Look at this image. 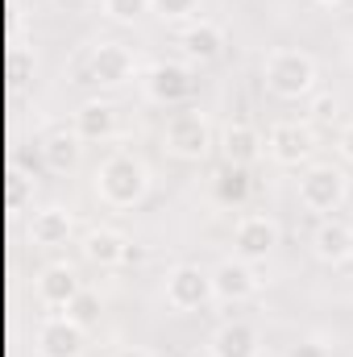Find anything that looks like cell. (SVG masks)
Masks as SVG:
<instances>
[{
    "mask_svg": "<svg viewBox=\"0 0 353 357\" xmlns=\"http://www.w3.org/2000/svg\"><path fill=\"white\" fill-rule=\"evenodd\" d=\"M146 191H150V171H146V162H142L137 154H129V150H117V154H108V158L96 167V195H100V204L112 208V212L137 208V204L146 199Z\"/></svg>",
    "mask_w": 353,
    "mask_h": 357,
    "instance_id": "1",
    "label": "cell"
},
{
    "mask_svg": "<svg viewBox=\"0 0 353 357\" xmlns=\"http://www.w3.org/2000/svg\"><path fill=\"white\" fill-rule=\"evenodd\" d=\"M316 59L308 50H295V46H278L262 59V84L270 96L278 100H303L316 91Z\"/></svg>",
    "mask_w": 353,
    "mask_h": 357,
    "instance_id": "2",
    "label": "cell"
},
{
    "mask_svg": "<svg viewBox=\"0 0 353 357\" xmlns=\"http://www.w3.org/2000/svg\"><path fill=\"white\" fill-rule=\"evenodd\" d=\"M212 146H216V137H212V125H208V116L200 108L175 112L167 121V129H163V150L179 162H204L212 154Z\"/></svg>",
    "mask_w": 353,
    "mask_h": 357,
    "instance_id": "3",
    "label": "cell"
},
{
    "mask_svg": "<svg viewBox=\"0 0 353 357\" xmlns=\"http://www.w3.org/2000/svg\"><path fill=\"white\" fill-rule=\"evenodd\" d=\"M350 195V175L333 162H312L299 175V204L316 216H333Z\"/></svg>",
    "mask_w": 353,
    "mask_h": 357,
    "instance_id": "4",
    "label": "cell"
},
{
    "mask_svg": "<svg viewBox=\"0 0 353 357\" xmlns=\"http://www.w3.org/2000/svg\"><path fill=\"white\" fill-rule=\"evenodd\" d=\"M163 295H167V307L175 312H200L216 299V287H212V270L195 266V262H183L167 274L163 282Z\"/></svg>",
    "mask_w": 353,
    "mask_h": 357,
    "instance_id": "5",
    "label": "cell"
},
{
    "mask_svg": "<svg viewBox=\"0 0 353 357\" xmlns=\"http://www.w3.org/2000/svg\"><path fill=\"white\" fill-rule=\"evenodd\" d=\"M266 154L278 167H312L316 154V129L308 121H278L266 133Z\"/></svg>",
    "mask_w": 353,
    "mask_h": 357,
    "instance_id": "6",
    "label": "cell"
},
{
    "mask_svg": "<svg viewBox=\"0 0 353 357\" xmlns=\"http://www.w3.org/2000/svg\"><path fill=\"white\" fill-rule=\"evenodd\" d=\"M195 91V75L187 63H154L146 75H142V96L150 104H163V108H179L187 104Z\"/></svg>",
    "mask_w": 353,
    "mask_h": 357,
    "instance_id": "7",
    "label": "cell"
},
{
    "mask_svg": "<svg viewBox=\"0 0 353 357\" xmlns=\"http://www.w3.org/2000/svg\"><path fill=\"white\" fill-rule=\"evenodd\" d=\"M88 75L100 88H125L137 79V59L125 42H100L88 54Z\"/></svg>",
    "mask_w": 353,
    "mask_h": 357,
    "instance_id": "8",
    "label": "cell"
},
{
    "mask_svg": "<svg viewBox=\"0 0 353 357\" xmlns=\"http://www.w3.org/2000/svg\"><path fill=\"white\" fill-rule=\"evenodd\" d=\"M88 328H80L67 312L38 324V357H84Z\"/></svg>",
    "mask_w": 353,
    "mask_h": 357,
    "instance_id": "9",
    "label": "cell"
},
{
    "mask_svg": "<svg viewBox=\"0 0 353 357\" xmlns=\"http://www.w3.org/2000/svg\"><path fill=\"white\" fill-rule=\"evenodd\" d=\"M278 250V225L270 216H241L237 229H233V254L246 258V262H266L270 254Z\"/></svg>",
    "mask_w": 353,
    "mask_h": 357,
    "instance_id": "10",
    "label": "cell"
},
{
    "mask_svg": "<svg viewBox=\"0 0 353 357\" xmlns=\"http://www.w3.org/2000/svg\"><path fill=\"white\" fill-rule=\"evenodd\" d=\"M212 287H216V299H225V303H241V299L258 295L262 278H258L254 262H246V258L233 254V258L216 262V270H212Z\"/></svg>",
    "mask_w": 353,
    "mask_h": 357,
    "instance_id": "11",
    "label": "cell"
},
{
    "mask_svg": "<svg viewBox=\"0 0 353 357\" xmlns=\"http://www.w3.org/2000/svg\"><path fill=\"white\" fill-rule=\"evenodd\" d=\"M179 50H183L187 63H216L225 54V29L216 21H208V17H195V21L183 25Z\"/></svg>",
    "mask_w": 353,
    "mask_h": 357,
    "instance_id": "12",
    "label": "cell"
},
{
    "mask_svg": "<svg viewBox=\"0 0 353 357\" xmlns=\"http://www.w3.org/2000/svg\"><path fill=\"white\" fill-rule=\"evenodd\" d=\"M312 254L329 266H341L353 258V225L341 216H320L316 233H312Z\"/></svg>",
    "mask_w": 353,
    "mask_h": 357,
    "instance_id": "13",
    "label": "cell"
},
{
    "mask_svg": "<svg viewBox=\"0 0 353 357\" xmlns=\"http://www.w3.org/2000/svg\"><path fill=\"white\" fill-rule=\"evenodd\" d=\"M220 154H225V167H254L258 158H262L266 150V137L250 125V121H233V125H225V133H220Z\"/></svg>",
    "mask_w": 353,
    "mask_h": 357,
    "instance_id": "14",
    "label": "cell"
},
{
    "mask_svg": "<svg viewBox=\"0 0 353 357\" xmlns=\"http://www.w3.org/2000/svg\"><path fill=\"white\" fill-rule=\"evenodd\" d=\"M71 133L80 142H108V137H117V104L112 100H84L71 112Z\"/></svg>",
    "mask_w": 353,
    "mask_h": 357,
    "instance_id": "15",
    "label": "cell"
},
{
    "mask_svg": "<svg viewBox=\"0 0 353 357\" xmlns=\"http://www.w3.org/2000/svg\"><path fill=\"white\" fill-rule=\"evenodd\" d=\"M208 354L212 357H262V337L254 324L246 320H225L212 341H208Z\"/></svg>",
    "mask_w": 353,
    "mask_h": 357,
    "instance_id": "16",
    "label": "cell"
},
{
    "mask_svg": "<svg viewBox=\"0 0 353 357\" xmlns=\"http://www.w3.org/2000/svg\"><path fill=\"white\" fill-rule=\"evenodd\" d=\"M80 291H84V278H80V270L67 266V262H54V266H46L38 274V299H42L46 307H63V312H67V303H71Z\"/></svg>",
    "mask_w": 353,
    "mask_h": 357,
    "instance_id": "17",
    "label": "cell"
},
{
    "mask_svg": "<svg viewBox=\"0 0 353 357\" xmlns=\"http://www.w3.org/2000/svg\"><path fill=\"white\" fill-rule=\"evenodd\" d=\"M71 237H75V216L67 208L50 204L33 216V241L42 250H63V245H71Z\"/></svg>",
    "mask_w": 353,
    "mask_h": 357,
    "instance_id": "18",
    "label": "cell"
},
{
    "mask_svg": "<svg viewBox=\"0 0 353 357\" xmlns=\"http://www.w3.org/2000/svg\"><path fill=\"white\" fill-rule=\"evenodd\" d=\"M125 245H129V237H125V233H117V229H108V225L88 229V233H84V241H80L84 258H88L91 266H104V270H108V266H121Z\"/></svg>",
    "mask_w": 353,
    "mask_h": 357,
    "instance_id": "19",
    "label": "cell"
},
{
    "mask_svg": "<svg viewBox=\"0 0 353 357\" xmlns=\"http://www.w3.org/2000/svg\"><path fill=\"white\" fill-rule=\"evenodd\" d=\"M80 158H84V142L71 129H59L42 142V162H46L50 175H71L80 167Z\"/></svg>",
    "mask_w": 353,
    "mask_h": 357,
    "instance_id": "20",
    "label": "cell"
},
{
    "mask_svg": "<svg viewBox=\"0 0 353 357\" xmlns=\"http://www.w3.org/2000/svg\"><path fill=\"white\" fill-rule=\"evenodd\" d=\"M212 191H216V199H220V204H233V208H241V204L250 199V191H254L250 171H246V167H225L220 175L212 178Z\"/></svg>",
    "mask_w": 353,
    "mask_h": 357,
    "instance_id": "21",
    "label": "cell"
},
{
    "mask_svg": "<svg viewBox=\"0 0 353 357\" xmlns=\"http://www.w3.org/2000/svg\"><path fill=\"white\" fill-rule=\"evenodd\" d=\"M150 13L167 25H187L200 17V0H150Z\"/></svg>",
    "mask_w": 353,
    "mask_h": 357,
    "instance_id": "22",
    "label": "cell"
},
{
    "mask_svg": "<svg viewBox=\"0 0 353 357\" xmlns=\"http://www.w3.org/2000/svg\"><path fill=\"white\" fill-rule=\"evenodd\" d=\"M100 312H104V303H100V295H96V291H88V287H84V291L67 303V316H71L80 328H96V324H100Z\"/></svg>",
    "mask_w": 353,
    "mask_h": 357,
    "instance_id": "23",
    "label": "cell"
},
{
    "mask_svg": "<svg viewBox=\"0 0 353 357\" xmlns=\"http://www.w3.org/2000/svg\"><path fill=\"white\" fill-rule=\"evenodd\" d=\"M100 8H104L108 21H117V25H133V21H142V17L150 13V0H100Z\"/></svg>",
    "mask_w": 353,
    "mask_h": 357,
    "instance_id": "24",
    "label": "cell"
},
{
    "mask_svg": "<svg viewBox=\"0 0 353 357\" xmlns=\"http://www.w3.org/2000/svg\"><path fill=\"white\" fill-rule=\"evenodd\" d=\"M312 121H337V112H341V100L333 96V91H324V96H312Z\"/></svg>",
    "mask_w": 353,
    "mask_h": 357,
    "instance_id": "25",
    "label": "cell"
},
{
    "mask_svg": "<svg viewBox=\"0 0 353 357\" xmlns=\"http://www.w3.org/2000/svg\"><path fill=\"white\" fill-rule=\"evenodd\" d=\"M283 357H333V349H329L324 341L308 337V341H295V345H287V354H283Z\"/></svg>",
    "mask_w": 353,
    "mask_h": 357,
    "instance_id": "26",
    "label": "cell"
},
{
    "mask_svg": "<svg viewBox=\"0 0 353 357\" xmlns=\"http://www.w3.org/2000/svg\"><path fill=\"white\" fill-rule=\"evenodd\" d=\"M337 150H341L345 162H353V125H345V129L337 133Z\"/></svg>",
    "mask_w": 353,
    "mask_h": 357,
    "instance_id": "27",
    "label": "cell"
},
{
    "mask_svg": "<svg viewBox=\"0 0 353 357\" xmlns=\"http://www.w3.org/2000/svg\"><path fill=\"white\" fill-rule=\"evenodd\" d=\"M137 262H146V250L129 241V245H125V258H121V266H137Z\"/></svg>",
    "mask_w": 353,
    "mask_h": 357,
    "instance_id": "28",
    "label": "cell"
},
{
    "mask_svg": "<svg viewBox=\"0 0 353 357\" xmlns=\"http://www.w3.org/2000/svg\"><path fill=\"white\" fill-rule=\"evenodd\" d=\"M112 357H154L150 349H142V345H125V349H117Z\"/></svg>",
    "mask_w": 353,
    "mask_h": 357,
    "instance_id": "29",
    "label": "cell"
},
{
    "mask_svg": "<svg viewBox=\"0 0 353 357\" xmlns=\"http://www.w3.org/2000/svg\"><path fill=\"white\" fill-rule=\"evenodd\" d=\"M320 4H345V0H320Z\"/></svg>",
    "mask_w": 353,
    "mask_h": 357,
    "instance_id": "30",
    "label": "cell"
}]
</instances>
